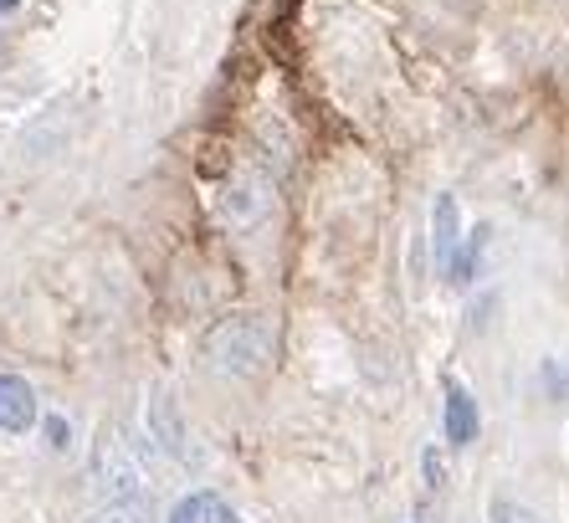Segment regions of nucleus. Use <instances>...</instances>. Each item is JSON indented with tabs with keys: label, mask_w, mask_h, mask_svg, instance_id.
Returning a JSON list of instances; mask_svg holds the SVG:
<instances>
[{
	"label": "nucleus",
	"mask_w": 569,
	"mask_h": 523,
	"mask_svg": "<svg viewBox=\"0 0 569 523\" xmlns=\"http://www.w3.org/2000/svg\"><path fill=\"white\" fill-rule=\"evenodd\" d=\"M200 354H206V365H211L216 375L252 379V375H262L267 359H272V324H267V314H226L211 324Z\"/></svg>",
	"instance_id": "obj_1"
},
{
	"label": "nucleus",
	"mask_w": 569,
	"mask_h": 523,
	"mask_svg": "<svg viewBox=\"0 0 569 523\" xmlns=\"http://www.w3.org/2000/svg\"><path fill=\"white\" fill-rule=\"evenodd\" d=\"M93 487L108 497V503H123V497H144V467L133 462L129 442H123L119 426H103L98 436V452H93Z\"/></svg>",
	"instance_id": "obj_2"
},
{
	"label": "nucleus",
	"mask_w": 569,
	"mask_h": 523,
	"mask_svg": "<svg viewBox=\"0 0 569 523\" xmlns=\"http://www.w3.org/2000/svg\"><path fill=\"white\" fill-rule=\"evenodd\" d=\"M267 206H272V196H267V185L257 180V175H231L226 180V196H221V210L231 226H257L267 216Z\"/></svg>",
	"instance_id": "obj_3"
},
{
	"label": "nucleus",
	"mask_w": 569,
	"mask_h": 523,
	"mask_svg": "<svg viewBox=\"0 0 569 523\" xmlns=\"http://www.w3.org/2000/svg\"><path fill=\"white\" fill-rule=\"evenodd\" d=\"M149 442H159L174 462H190V432H186V421H180V406L164 391L149 395Z\"/></svg>",
	"instance_id": "obj_4"
},
{
	"label": "nucleus",
	"mask_w": 569,
	"mask_h": 523,
	"mask_svg": "<svg viewBox=\"0 0 569 523\" xmlns=\"http://www.w3.org/2000/svg\"><path fill=\"white\" fill-rule=\"evenodd\" d=\"M37 426V391L21 375H0V432L21 436Z\"/></svg>",
	"instance_id": "obj_5"
},
{
	"label": "nucleus",
	"mask_w": 569,
	"mask_h": 523,
	"mask_svg": "<svg viewBox=\"0 0 569 523\" xmlns=\"http://www.w3.org/2000/svg\"><path fill=\"white\" fill-rule=\"evenodd\" d=\"M457 247H462V206H457V196H437V206H431V251H437L441 273L457 257Z\"/></svg>",
	"instance_id": "obj_6"
},
{
	"label": "nucleus",
	"mask_w": 569,
	"mask_h": 523,
	"mask_svg": "<svg viewBox=\"0 0 569 523\" xmlns=\"http://www.w3.org/2000/svg\"><path fill=\"white\" fill-rule=\"evenodd\" d=\"M441 432H447L451 446L477 442V401L467 385H457V379H447V421H441Z\"/></svg>",
	"instance_id": "obj_7"
},
{
	"label": "nucleus",
	"mask_w": 569,
	"mask_h": 523,
	"mask_svg": "<svg viewBox=\"0 0 569 523\" xmlns=\"http://www.w3.org/2000/svg\"><path fill=\"white\" fill-rule=\"evenodd\" d=\"M88 523H154V509H149V497H123V503L98 509Z\"/></svg>",
	"instance_id": "obj_8"
},
{
	"label": "nucleus",
	"mask_w": 569,
	"mask_h": 523,
	"mask_svg": "<svg viewBox=\"0 0 569 523\" xmlns=\"http://www.w3.org/2000/svg\"><path fill=\"white\" fill-rule=\"evenodd\" d=\"M488 523H543L533 509H523V503H508V497H498L488 513Z\"/></svg>",
	"instance_id": "obj_9"
},
{
	"label": "nucleus",
	"mask_w": 569,
	"mask_h": 523,
	"mask_svg": "<svg viewBox=\"0 0 569 523\" xmlns=\"http://www.w3.org/2000/svg\"><path fill=\"white\" fill-rule=\"evenodd\" d=\"M170 523H200V493L180 497V503H174V513H170Z\"/></svg>",
	"instance_id": "obj_10"
},
{
	"label": "nucleus",
	"mask_w": 569,
	"mask_h": 523,
	"mask_svg": "<svg viewBox=\"0 0 569 523\" xmlns=\"http://www.w3.org/2000/svg\"><path fill=\"white\" fill-rule=\"evenodd\" d=\"M426 483H431V487L447 483V462H441L437 452H426Z\"/></svg>",
	"instance_id": "obj_11"
},
{
	"label": "nucleus",
	"mask_w": 569,
	"mask_h": 523,
	"mask_svg": "<svg viewBox=\"0 0 569 523\" xmlns=\"http://www.w3.org/2000/svg\"><path fill=\"white\" fill-rule=\"evenodd\" d=\"M67 436H72V432H67V421H62V416H47V442H52L57 452L67 446Z\"/></svg>",
	"instance_id": "obj_12"
},
{
	"label": "nucleus",
	"mask_w": 569,
	"mask_h": 523,
	"mask_svg": "<svg viewBox=\"0 0 569 523\" xmlns=\"http://www.w3.org/2000/svg\"><path fill=\"white\" fill-rule=\"evenodd\" d=\"M16 6H21V0H0V16H6V11H16Z\"/></svg>",
	"instance_id": "obj_13"
}]
</instances>
